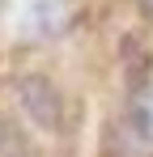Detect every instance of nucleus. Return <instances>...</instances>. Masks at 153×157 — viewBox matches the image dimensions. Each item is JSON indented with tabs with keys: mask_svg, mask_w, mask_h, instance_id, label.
Wrapping results in <instances>:
<instances>
[{
	"mask_svg": "<svg viewBox=\"0 0 153 157\" xmlns=\"http://www.w3.org/2000/svg\"><path fill=\"white\" fill-rule=\"evenodd\" d=\"M17 98H22L26 115H30L43 132L60 128V119H64V98H60V89H55L47 77H38V72L22 77V81H17Z\"/></svg>",
	"mask_w": 153,
	"mask_h": 157,
	"instance_id": "1",
	"label": "nucleus"
}]
</instances>
